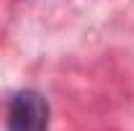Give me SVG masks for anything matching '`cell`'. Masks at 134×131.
Wrapping results in <instances>:
<instances>
[{"instance_id":"6da1fadb","label":"cell","mask_w":134,"mask_h":131,"mask_svg":"<svg viewBox=\"0 0 134 131\" xmlns=\"http://www.w3.org/2000/svg\"><path fill=\"white\" fill-rule=\"evenodd\" d=\"M8 131H49V103L39 90H21L8 105Z\"/></svg>"}]
</instances>
